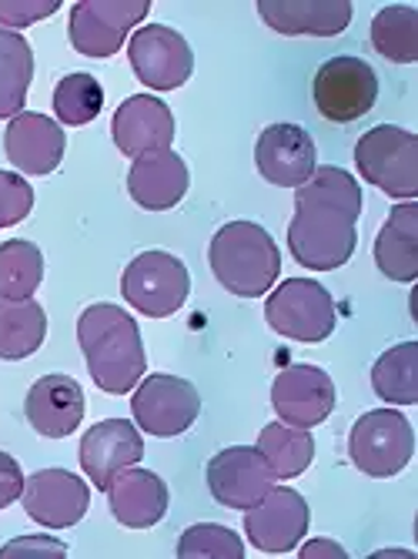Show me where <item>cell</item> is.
Here are the masks:
<instances>
[{
	"mask_svg": "<svg viewBox=\"0 0 418 559\" xmlns=\"http://www.w3.org/2000/svg\"><path fill=\"white\" fill-rule=\"evenodd\" d=\"M361 188L345 168H315L301 188H295V218L288 225V251L311 272L342 269L358 245Z\"/></svg>",
	"mask_w": 418,
	"mask_h": 559,
	"instance_id": "cell-1",
	"label": "cell"
},
{
	"mask_svg": "<svg viewBox=\"0 0 418 559\" xmlns=\"http://www.w3.org/2000/svg\"><path fill=\"white\" fill-rule=\"evenodd\" d=\"M77 342L94 385L108 395L131 392L147 369L138 322L111 301H97L77 319Z\"/></svg>",
	"mask_w": 418,
	"mask_h": 559,
	"instance_id": "cell-2",
	"label": "cell"
},
{
	"mask_svg": "<svg viewBox=\"0 0 418 559\" xmlns=\"http://www.w3.org/2000/svg\"><path fill=\"white\" fill-rule=\"evenodd\" d=\"M215 278L238 298H258L275 288L282 275V251L275 238L254 222H228L207 248Z\"/></svg>",
	"mask_w": 418,
	"mask_h": 559,
	"instance_id": "cell-3",
	"label": "cell"
},
{
	"mask_svg": "<svg viewBox=\"0 0 418 559\" xmlns=\"http://www.w3.org/2000/svg\"><path fill=\"white\" fill-rule=\"evenodd\" d=\"M358 175L395 201L418 198V138L398 124H379L355 144Z\"/></svg>",
	"mask_w": 418,
	"mask_h": 559,
	"instance_id": "cell-4",
	"label": "cell"
},
{
	"mask_svg": "<svg viewBox=\"0 0 418 559\" xmlns=\"http://www.w3.org/2000/svg\"><path fill=\"white\" fill-rule=\"evenodd\" d=\"M415 455L411 423L395 409L365 413L348 432V460L372 479L398 476Z\"/></svg>",
	"mask_w": 418,
	"mask_h": 559,
	"instance_id": "cell-5",
	"label": "cell"
},
{
	"mask_svg": "<svg viewBox=\"0 0 418 559\" xmlns=\"http://www.w3.org/2000/svg\"><path fill=\"white\" fill-rule=\"evenodd\" d=\"M265 322L304 345H319L335 332V298L322 282L288 278L265 301Z\"/></svg>",
	"mask_w": 418,
	"mask_h": 559,
	"instance_id": "cell-6",
	"label": "cell"
},
{
	"mask_svg": "<svg viewBox=\"0 0 418 559\" xmlns=\"http://www.w3.org/2000/svg\"><path fill=\"white\" fill-rule=\"evenodd\" d=\"M121 292H124V301L141 316L168 319L188 301L191 275L184 262L171 255V251H144V255H138L124 269Z\"/></svg>",
	"mask_w": 418,
	"mask_h": 559,
	"instance_id": "cell-7",
	"label": "cell"
},
{
	"mask_svg": "<svg viewBox=\"0 0 418 559\" xmlns=\"http://www.w3.org/2000/svg\"><path fill=\"white\" fill-rule=\"evenodd\" d=\"M147 14L151 0H77L68 24L71 47L84 58H115Z\"/></svg>",
	"mask_w": 418,
	"mask_h": 559,
	"instance_id": "cell-8",
	"label": "cell"
},
{
	"mask_svg": "<svg viewBox=\"0 0 418 559\" xmlns=\"http://www.w3.org/2000/svg\"><path fill=\"white\" fill-rule=\"evenodd\" d=\"M311 94H315V108L325 121L351 124L375 108L379 78H375L369 61L342 55V58H332L319 68L315 84H311Z\"/></svg>",
	"mask_w": 418,
	"mask_h": 559,
	"instance_id": "cell-9",
	"label": "cell"
},
{
	"mask_svg": "<svg viewBox=\"0 0 418 559\" xmlns=\"http://www.w3.org/2000/svg\"><path fill=\"white\" fill-rule=\"evenodd\" d=\"M131 416L134 423L158 439H171L188 432L201 416V395L188 379L178 376H147L134 385L131 395Z\"/></svg>",
	"mask_w": 418,
	"mask_h": 559,
	"instance_id": "cell-10",
	"label": "cell"
},
{
	"mask_svg": "<svg viewBox=\"0 0 418 559\" xmlns=\"http://www.w3.org/2000/svg\"><path fill=\"white\" fill-rule=\"evenodd\" d=\"M128 61L138 81L151 91H175L194 71L191 44L165 24H144L128 37Z\"/></svg>",
	"mask_w": 418,
	"mask_h": 559,
	"instance_id": "cell-11",
	"label": "cell"
},
{
	"mask_svg": "<svg viewBox=\"0 0 418 559\" xmlns=\"http://www.w3.org/2000/svg\"><path fill=\"white\" fill-rule=\"evenodd\" d=\"M311 526V510L301 492L288 489V486H272L258 506H251L244 516V533L251 539L254 549L268 552V556H282L298 549V543L304 539Z\"/></svg>",
	"mask_w": 418,
	"mask_h": 559,
	"instance_id": "cell-12",
	"label": "cell"
},
{
	"mask_svg": "<svg viewBox=\"0 0 418 559\" xmlns=\"http://www.w3.org/2000/svg\"><path fill=\"white\" fill-rule=\"evenodd\" d=\"M272 486L275 473L254 445H228L207 463V489L228 510L248 513L251 506L265 499Z\"/></svg>",
	"mask_w": 418,
	"mask_h": 559,
	"instance_id": "cell-13",
	"label": "cell"
},
{
	"mask_svg": "<svg viewBox=\"0 0 418 559\" xmlns=\"http://www.w3.org/2000/svg\"><path fill=\"white\" fill-rule=\"evenodd\" d=\"M272 405L282 423L315 429L335 409V382L319 366H288L272 382Z\"/></svg>",
	"mask_w": 418,
	"mask_h": 559,
	"instance_id": "cell-14",
	"label": "cell"
},
{
	"mask_svg": "<svg viewBox=\"0 0 418 559\" xmlns=\"http://www.w3.org/2000/svg\"><path fill=\"white\" fill-rule=\"evenodd\" d=\"M21 502L34 523L47 530H71L87 513L91 489L81 476L68 469H40L31 479H24Z\"/></svg>",
	"mask_w": 418,
	"mask_h": 559,
	"instance_id": "cell-15",
	"label": "cell"
},
{
	"mask_svg": "<svg viewBox=\"0 0 418 559\" xmlns=\"http://www.w3.org/2000/svg\"><path fill=\"white\" fill-rule=\"evenodd\" d=\"M258 175L278 188H301L315 175V141L298 124L278 121L258 134L254 144Z\"/></svg>",
	"mask_w": 418,
	"mask_h": 559,
	"instance_id": "cell-16",
	"label": "cell"
},
{
	"mask_svg": "<svg viewBox=\"0 0 418 559\" xmlns=\"http://www.w3.org/2000/svg\"><path fill=\"white\" fill-rule=\"evenodd\" d=\"M144 460V439L128 419H104L81 439V469L104 492L118 473Z\"/></svg>",
	"mask_w": 418,
	"mask_h": 559,
	"instance_id": "cell-17",
	"label": "cell"
},
{
	"mask_svg": "<svg viewBox=\"0 0 418 559\" xmlns=\"http://www.w3.org/2000/svg\"><path fill=\"white\" fill-rule=\"evenodd\" d=\"M64 147H68L64 128L37 111H21L17 118H11L4 131L8 162L21 175H37V178L55 175L58 165L64 162Z\"/></svg>",
	"mask_w": 418,
	"mask_h": 559,
	"instance_id": "cell-18",
	"label": "cell"
},
{
	"mask_svg": "<svg viewBox=\"0 0 418 559\" xmlns=\"http://www.w3.org/2000/svg\"><path fill=\"white\" fill-rule=\"evenodd\" d=\"M111 138L121 155L138 158L147 151L171 147L175 141V115L162 97L154 94H134L115 111Z\"/></svg>",
	"mask_w": 418,
	"mask_h": 559,
	"instance_id": "cell-19",
	"label": "cell"
},
{
	"mask_svg": "<svg viewBox=\"0 0 418 559\" xmlns=\"http://www.w3.org/2000/svg\"><path fill=\"white\" fill-rule=\"evenodd\" d=\"M24 416L44 439H68L84 419V389L71 376H44L31 385Z\"/></svg>",
	"mask_w": 418,
	"mask_h": 559,
	"instance_id": "cell-20",
	"label": "cell"
},
{
	"mask_svg": "<svg viewBox=\"0 0 418 559\" xmlns=\"http://www.w3.org/2000/svg\"><path fill=\"white\" fill-rule=\"evenodd\" d=\"M191 175L178 151L162 147L138 155L128 171V191L144 212H168L188 194Z\"/></svg>",
	"mask_w": 418,
	"mask_h": 559,
	"instance_id": "cell-21",
	"label": "cell"
},
{
	"mask_svg": "<svg viewBox=\"0 0 418 559\" xmlns=\"http://www.w3.org/2000/svg\"><path fill=\"white\" fill-rule=\"evenodd\" d=\"M258 14L285 37H338L351 24L348 0H258Z\"/></svg>",
	"mask_w": 418,
	"mask_h": 559,
	"instance_id": "cell-22",
	"label": "cell"
},
{
	"mask_svg": "<svg viewBox=\"0 0 418 559\" xmlns=\"http://www.w3.org/2000/svg\"><path fill=\"white\" fill-rule=\"evenodd\" d=\"M111 502V513L128 530H151L168 513V486L151 469H124L104 489Z\"/></svg>",
	"mask_w": 418,
	"mask_h": 559,
	"instance_id": "cell-23",
	"label": "cell"
},
{
	"mask_svg": "<svg viewBox=\"0 0 418 559\" xmlns=\"http://www.w3.org/2000/svg\"><path fill=\"white\" fill-rule=\"evenodd\" d=\"M375 265L392 282L418 278V205L402 201L395 205L375 238Z\"/></svg>",
	"mask_w": 418,
	"mask_h": 559,
	"instance_id": "cell-24",
	"label": "cell"
},
{
	"mask_svg": "<svg viewBox=\"0 0 418 559\" xmlns=\"http://www.w3.org/2000/svg\"><path fill=\"white\" fill-rule=\"evenodd\" d=\"M47 338V316L34 298H0V359L21 362Z\"/></svg>",
	"mask_w": 418,
	"mask_h": 559,
	"instance_id": "cell-25",
	"label": "cell"
},
{
	"mask_svg": "<svg viewBox=\"0 0 418 559\" xmlns=\"http://www.w3.org/2000/svg\"><path fill=\"white\" fill-rule=\"evenodd\" d=\"M34 81V50L17 31L0 27V121L24 111L27 87Z\"/></svg>",
	"mask_w": 418,
	"mask_h": 559,
	"instance_id": "cell-26",
	"label": "cell"
},
{
	"mask_svg": "<svg viewBox=\"0 0 418 559\" xmlns=\"http://www.w3.org/2000/svg\"><path fill=\"white\" fill-rule=\"evenodd\" d=\"M254 449L268 460L275 479H295L315 460V439H311V432L288 423H272L261 429Z\"/></svg>",
	"mask_w": 418,
	"mask_h": 559,
	"instance_id": "cell-27",
	"label": "cell"
},
{
	"mask_svg": "<svg viewBox=\"0 0 418 559\" xmlns=\"http://www.w3.org/2000/svg\"><path fill=\"white\" fill-rule=\"evenodd\" d=\"M372 389L389 405L418 402V342L392 345L372 366Z\"/></svg>",
	"mask_w": 418,
	"mask_h": 559,
	"instance_id": "cell-28",
	"label": "cell"
},
{
	"mask_svg": "<svg viewBox=\"0 0 418 559\" xmlns=\"http://www.w3.org/2000/svg\"><path fill=\"white\" fill-rule=\"evenodd\" d=\"M372 47L392 64L418 61V11L408 4H389L372 21Z\"/></svg>",
	"mask_w": 418,
	"mask_h": 559,
	"instance_id": "cell-29",
	"label": "cell"
},
{
	"mask_svg": "<svg viewBox=\"0 0 418 559\" xmlns=\"http://www.w3.org/2000/svg\"><path fill=\"white\" fill-rule=\"evenodd\" d=\"M44 282V255L34 241L0 245V298H34Z\"/></svg>",
	"mask_w": 418,
	"mask_h": 559,
	"instance_id": "cell-30",
	"label": "cell"
},
{
	"mask_svg": "<svg viewBox=\"0 0 418 559\" xmlns=\"http://www.w3.org/2000/svg\"><path fill=\"white\" fill-rule=\"evenodd\" d=\"M104 108V87L97 78L91 74H68L58 81L55 87V115L58 124H71V128H84L91 124Z\"/></svg>",
	"mask_w": 418,
	"mask_h": 559,
	"instance_id": "cell-31",
	"label": "cell"
},
{
	"mask_svg": "<svg viewBox=\"0 0 418 559\" xmlns=\"http://www.w3.org/2000/svg\"><path fill=\"white\" fill-rule=\"evenodd\" d=\"M175 552L178 559H244V546L238 533L215 523H198L184 530Z\"/></svg>",
	"mask_w": 418,
	"mask_h": 559,
	"instance_id": "cell-32",
	"label": "cell"
},
{
	"mask_svg": "<svg viewBox=\"0 0 418 559\" xmlns=\"http://www.w3.org/2000/svg\"><path fill=\"white\" fill-rule=\"evenodd\" d=\"M34 209V188L24 175L0 171V228L21 225Z\"/></svg>",
	"mask_w": 418,
	"mask_h": 559,
	"instance_id": "cell-33",
	"label": "cell"
},
{
	"mask_svg": "<svg viewBox=\"0 0 418 559\" xmlns=\"http://www.w3.org/2000/svg\"><path fill=\"white\" fill-rule=\"evenodd\" d=\"M61 11V0H0V24L4 31L37 24Z\"/></svg>",
	"mask_w": 418,
	"mask_h": 559,
	"instance_id": "cell-34",
	"label": "cell"
},
{
	"mask_svg": "<svg viewBox=\"0 0 418 559\" xmlns=\"http://www.w3.org/2000/svg\"><path fill=\"white\" fill-rule=\"evenodd\" d=\"M0 559H68V546L50 536H17L4 543Z\"/></svg>",
	"mask_w": 418,
	"mask_h": 559,
	"instance_id": "cell-35",
	"label": "cell"
},
{
	"mask_svg": "<svg viewBox=\"0 0 418 559\" xmlns=\"http://www.w3.org/2000/svg\"><path fill=\"white\" fill-rule=\"evenodd\" d=\"M24 492V469L11 452L0 449V510H8Z\"/></svg>",
	"mask_w": 418,
	"mask_h": 559,
	"instance_id": "cell-36",
	"label": "cell"
},
{
	"mask_svg": "<svg viewBox=\"0 0 418 559\" xmlns=\"http://www.w3.org/2000/svg\"><path fill=\"white\" fill-rule=\"evenodd\" d=\"M301 559H348V552L335 543V539H308L298 549Z\"/></svg>",
	"mask_w": 418,
	"mask_h": 559,
	"instance_id": "cell-37",
	"label": "cell"
}]
</instances>
